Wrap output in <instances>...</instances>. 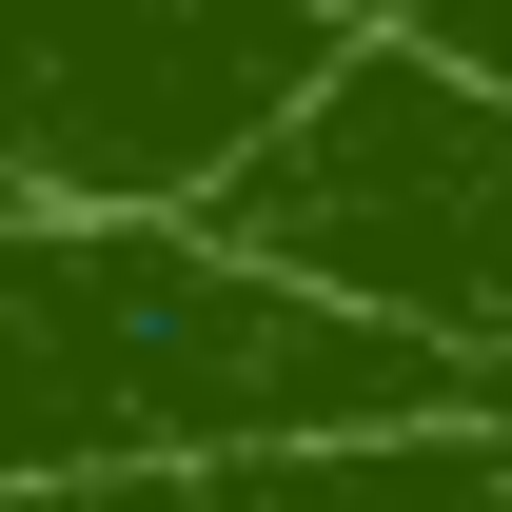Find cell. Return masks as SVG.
Listing matches in <instances>:
<instances>
[{
    "instance_id": "6da1fadb",
    "label": "cell",
    "mask_w": 512,
    "mask_h": 512,
    "mask_svg": "<svg viewBox=\"0 0 512 512\" xmlns=\"http://www.w3.org/2000/svg\"><path fill=\"white\" fill-rule=\"evenodd\" d=\"M375 434H493V394L217 256L197 217L0 197V512L119 493V473H237V453H375Z\"/></svg>"
},
{
    "instance_id": "7a4b0ae2",
    "label": "cell",
    "mask_w": 512,
    "mask_h": 512,
    "mask_svg": "<svg viewBox=\"0 0 512 512\" xmlns=\"http://www.w3.org/2000/svg\"><path fill=\"white\" fill-rule=\"evenodd\" d=\"M197 237L414 335V355H453L512 414V99L453 79L434 40H335L316 99L197 197Z\"/></svg>"
},
{
    "instance_id": "3957f363",
    "label": "cell",
    "mask_w": 512,
    "mask_h": 512,
    "mask_svg": "<svg viewBox=\"0 0 512 512\" xmlns=\"http://www.w3.org/2000/svg\"><path fill=\"white\" fill-rule=\"evenodd\" d=\"M335 20L296 0H0V197L60 217H197L316 99Z\"/></svg>"
},
{
    "instance_id": "277c9868",
    "label": "cell",
    "mask_w": 512,
    "mask_h": 512,
    "mask_svg": "<svg viewBox=\"0 0 512 512\" xmlns=\"http://www.w3.org/2000/svg\"><path fill=\"white\" fill-rule=\"evenodd\" d=\"M60 512H512V414L493 434H375V453H237V473H119Z\"/></svg>"
},
{
    "instance_id": "5b68a950",
    "label": "cell",
    "mask_w": 512,
    "mask_h": 512,
    "mask_svg": "<svg viewBox=\"0 0 512 512\" xmlns=\"http://www.w3.org/2000/svg\"><path fill=\"white\" fill-rule=\"evenodd\" d=\"M394 40H434L453 79H493V99H512V0H414V20H394Z\"/></svg>"
},
{
    "instance_id": "8992f818",
    "label": "cell",
    "mask_w": 512,
    "mask_h": 512,
    "mask_svg": "<svg viewBox=\"0 0 512 512\" xmlns=\"http://www.w3.org/2000/svg\"><path fill=\"white\" fill-rule=\"evenodd\" d=\"M296 20H335V40H394V20H414V0H296Z\"/></svg>"
}]
</instances>
